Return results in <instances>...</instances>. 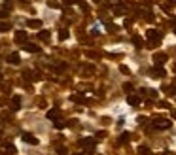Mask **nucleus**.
Segmentation results:
<instances>
[{
    "label": "nucleus",
    "mask_w": 176,
    "mask_h": 155,
    "mask_svg": "<svg viewBox=\"0 0 176 155\" xmlns=\"http://www.w3.org/2000/svg\"><path fill=\"white\" fill-rule=\"evenodd\" d=\"M21 138H23V142L30 144V146H36V144H38V138L32 136V134H29V132H23V134H21Z\"/></svg>",
    "instance_id": "39448f33"
},
{
    "label": "nucleus",
    "mask_w": 176,
    "mask_h": 155,
    "mask_svg": "<svg viewBox=\"0 0 176 155\" xmlns=\"http://www.w3.org/2000/svg\"><path fill=\"white\" fill-rule=\"evenodd\" d=\"M19 108H21V96L15 95V96L11 98V110H13V112H17Z\"/></svg>",
    "instance_id": "9d476101"
},
{
    "label": "nucleus",
    "mask_w": 176,
    "mask_h": 155,
    "mask_svg": "<svg viewBox=\"0 0 176 155\" xmlns=\"http://www.w3.org/2000/svg\"><path fill=\"white\" fill-rule=\"evenodd\" d=\"M152 74H153V78H163V76H165V70L161 68V66H157V68L152 70Z\"/></svg>",
    "instance_id": "dca6fc26"
},
{
    "label": "nucleus",
    "mask_w": 176,
    "mask_h": 155,
    "mask_svg": "<svg viewBox=\"0 0 176 155\" xmlns=\"http://www.w3.org/2000/svg\"><path fill=\"white\" fill-rule=\"evenodd\" d=\"M83 72H87V74H95V68L91 66V65H87V66H83Z\"/></svg>",
    "instance_id": "a878e982"
},
{
    "label": "nucleus",
    "mask_w": 176,
    "mask_h": 155,
    "mask_svg": "<svg viewBox=\"0 0 176 155\" xmlns=\"http://www.w3.org/2000/svg\"><path fill=\"white\" fill-rule=\"evenodd\" d=\"M106 29H108V32H117V27L112 23H106Z\"/></svg>",
    "instance_id": "393cba45"
},
{
    "label": "nucleus",
    "mask_w": 176,
    "mask_h": 155,
    "mask_svg": "<svg viewBox=\"0 0 176 155\" xmlns=\"http://www.w3.org/2000/svg\"><path fill=\"white\" fill-rule=\"evenodd\" d=\"M2 155H15V147H13V146H6V150H4Z\"/></svg>",
    "instance_id": "aec40b11"
},
{
    "label": "nucleus",
    "mask_w": 176,
    "mask_h": 155,
    "mask_svg": "<svg viewBox=\"0 0 176 155\" xmlns=\"http://www.w3.org/2000/svg\"><path fill=\"white\" fill-rule=\"evenodd\" d=\"M27 27L29 29H42V21L40 19H29L27 21Z\"/></svg>",
    "instance_id": "6e6552de"
},
{
    "label": "nucleus",
    "mask_w": 176,
    "mask_h": 155,
    "mask_svg": "<svg viewBox=\"0 0 176 155\" xmlns=\"http://www.w3.org/2000/svg\"><path fill=\"white\" fill-rule=\"evenodd\" d=\"M172 115H174V117H176V112H172Z\"/></svg>",
    "instance_id": "f704fd0d"
},
{
    "label": "nucleus",
    "mask_w": 176,
    "mask_h": 155,
    "mask_svg": "<svg viewBox=\"0 0 176 155\" xmlns=\"http://www.w3.org/2000/svg\"><path fill=\"white\" fill-rule=\"evenodd\" d=\"M114 13H116V15H125V6L123 4L114 6Z\"/></svg>",
    "instance_id": "2eb2a0df"
},
{
    "label": "nucleus",
    "mask_w": 176,
    "mask_h": 155,
    "mask_svg": "<svg viewBox=\"0 0 176 155\" xmlns=\"http://www.w3.org/2000/svg\"><path fill=\"white\" fill-rule=\"evenodd\" d=\"M23 76L27 78V80H34V81H36V80H40V74H38V72H30V70H25V72H23Z\"/></svg>",
    "instance_id": "1a4fd4ad"
},
{
    "label": "nucleus",
    "mask_w": 176,
    "mask_h": 155,
    "mask_svg": "<svg viewBox=\"0 0 176 155\" xmlns=\"http://www.w3.org/2000/svg\"><path fill=\"white\" fill-rule=\"evenodd\" d=\"M174 87H176V80H174Z\"/></svg>",
    "instance_id": "4c0bfd02"
},
{
    "label": "nucleus",
    "mask_w": 176,
    "mask_h": 155,
    "mask_svg": "<svg viewBox=\"0 0 176 155\" xmlns=\"http://www.w3.org/2000/svg\"><path fill=\"white\" fill-rule=\"evenodd\" d=\"M123 89H125V91H127V93H129V95L133 93V85H131V83H125V85H123Z\"/></svg>",
    "instance_id": "cd10ccee"
},
{
    "label": "nucleus",
    "mask_w": 176,
    "mask_h": 155,
    "mask_svg": "<svg viewBox=\"0 0 176 155\" xmlns=\"http://www.w3.org/2000/svg\"><path fill=\"white\" fill-rule=\"evenodd\" d=\"M119 70H121V72H123V74H129V72H131V70H129L127 66H119Z\"/></svg>",
    "instance_id": "c756f323"
},
{
    "label": "nucleus",
    "mask_w": 176,
    "mask_h": 155,
    "mask_svg": "<svg viewBox=\"0 0 176 155\" xmlns=\"http://www.w3.org/2000/svg\"><path fill=\"white\" fill-rule=\"evenodd\" d=\"M25 40H27V30H17L15 32V42L21 44V42H25Z\"/></svg>",
    "instance_id": "f8f14e48"
},
{
    "label": "nucleus",
    "mask_w": 176,
    "mask_h": 155,
    "mask_svg": "<svg viewBox=\"0 0 176 155\" xmlns=\"http://www.w3.org/2000/svg\"><path fill=\"white\" fill-rule=\"evenodd\" d=\"M104 136H106V132H104V131L102 132H97V138H104Z\"/></svg>",
    "instance_id": "7c9ffc66"
},
{
    "label": "nucleus",
    "mask_w": 176,
    "mask_h": 155,
    "mask_svg": "<svg viewBox=\"0 0 176 155\" xmlns=\"http://www.w3.org/2000/svg\"><path fill=\"white\" fill-rule=\"evenodd\" d=\"M0 81H2V74H0Z\"/></svg>",
    "instance_id": "c9c22d12"
},
{
    "label": "nucleus",
    "mask_w": 176,
    "mask_h": 155,
    "mask_svg": "<svg viewBox=\"0 0 176 155\" xmlns=\"http://www.w3.org/2000/svg\"><path fill=\"white\" fill-rule=\"evenodd\" d=\"M133 42H135V46H136V47H144V46H146V44H144V40L140 38V36H136V34L133 36Z\"/></svg>",
    "instance_id": "a211bd4d"
},
{
    "label": "nucleus",
    "mask_w": 176,
    "mask_h": 155,
    "mask_svg": "<svg viewBox=\"0 0 176 155\" xmlns=\"http://www.w3.org/2000/svg\"><path fill=\"white\" fill-rule=\"evenodd\" d=\"M66 38H68V30L62 29V30L59 32V40H66Z\"/></svg>",
    "instance_id": "5701e85b"
},
{
    "label": "nucleus",
    "mask_w": 176,
    "mask_h": 155,
    "mask_svg": "<svg viewBox=\"0 0 176 155\" xmlns=\"http://www.w3.org/2000/svg\"><path fill=\"white\" fill-rule=\"evenodd\" d=\"M146 38L150 40L148 47H155V46L159 44V40H161V32H159V30H153V29H150V30H146Z\"/></svg>",
    "instance_id": "f257e3e1"
},
{
    "label": "nucleus",
    "mask_w": 176,
    "mask_h": 155,
    "mask_svg": "<svg viewBox=\"0 0 176 155\" xmlns=\"http://www.w3.org/2000/svg\"><path fill=\"white\" fill-rule=\"evenodd\" d=\"M174 34H176V30H174Z\"/></svg>",
    "instance_id": "58836bf2"
},
{
    "label": "nucleus",
    "mask_w": 176,
    "mask_h": 155,
    "mask_svg": "<svg viewBox=\"0 0 176 155\" xmlns=\"http://www.w3.org/2000/svg\"><path fill=\"white\" fill-rule=\"evenodd\" d=\"M131 136H133V134H129V132H123V134H121V138H119V142H121V144L129 142V140H131Z\"/></svg>",
    "instance_id": "4be33fe9"
},
{
    "label": "nucleus",
    "mask_w": 176,
    "mask_h": 155,
    "mask_svg": "<svg viewBox=\"0 0 176 155\" xmlns=\"http://www.w3.org/2000/svg\"><path fill=\"white\" fill-rule=\"evenodd\" d=\"M53 123H55V127H57V129H65V125H66L65 121H59V119H57V121H53Z\"/></svg>",
    "instance_id": "bb28decb"
},
{
    "label": "nucleus",
    "mask_w": 176,
    "mask_h": 155,
    "mask_svg": "<svg viewBox=\"0 0 176 155\" xmlns=\"http://www.w3.org/2000/svg\"><path fill=\"white\" fill-rule=\"evenodd\" d=\"M74 155H87V153H74Z\"/></svg>",
    "instance_id": "72a5a7b5"
},
{
    "label": "nucleus",
    "mask_w": 176,
    "mask_h": 155,
    "mask_svg": "<svg viewBox=\"0 0 176 155\" xmlns=\"http://www.w3.org/2000/svg\"><path fill=\"white\" fill-rule=\"evenodd\" d=\"M38 38H40L42 42H47L49 38H51V32H49V30H40V32H38Z\"/></svg>",
    "instance_id": "ddd939ff"
},
{
    "label": "nucleus",
    "mask_w": 176,
    "mask_h": 155,
    "mask_svg": "<svg viewBox=\"0 0 176 155\" xmlns=\"http://www.w3.org/2000/svg\"><path fill=\"white\" fill-rule=\"evenodd\" d=\"M131 25H133V21H131V19H125V27H127V29H129Z\"/></svg>",
    "instance_id": "2f4dec72"
},
{
    "label": "nucleus",
    "mask_w": 176,
    "mask_h": 155,
    "mask_svg": "<svg viewBox=\"0 0 176 155\" xmlns=\"http://www.w3.org/2000/svg\"><path fill=\"white\" fill-rule=\"evenodd\" d=\"M10 29H11V25L8 21H0V32H8Z\"/></svg>",
    "instance_id": "f3484780"
},
{
    "label": "nucleus",
    "mask_w": 176,
    "mask_h": 155,
    "mask_svg": "<svg viewBox=\"0 0 176 155\" xmlns=\"http://www.w3.org/2000/svg\"><path fill=\"white\" fill-rule=\"evenodd\" d=\"M174 72H176V65H174Z\"/></svg>",
    "instance_id": "e433bc0d"
},
{
    "label": "nucleus",
    "mask_w": 176,
    "mask_h": 155,
    "mask_svg": "<svg viewBox=\"0 0 176 155\" xmlns=\"http://www.w3.org/2000/svg\"><path fill=\"white\" fill-rule=\"evenodd\" d=\"M138 155H152V151H150V147L142 146V147H138Z\"/></svg>",
    "instance_id": "412c9836"
},
{
    "label": "nucleus",
    "mask_w": 176,
    "mask_h": 155,
    "mask_svg": "<svg viewBox=\"0 0 176 155\" xmlns=\"http://www.w3.org/2000/svg\"><path fill=\"white\" fill-rule=\"evenodd\" d=\"M23 47H25L29 53H38V51H40V47H38V46H34V44H25Z\"/></svg>",
    "instance_id": "4468645a"
},
{
    "label": "nucleus",
    "mask_w": 176,
    "mask_h": 155,
    "mask_svg": "<svg viewBox=\"0 0 176 155\" xmlns=\"http://www.w3.org/2000/svg\"><path fill=\"white\" fill-rule=\"evenodd\" d=\"M80 146L85 147L87 151H93V147H95V138H82V140H80Z\"/></svg>",
    "instance_id": "f03ea898"
},
{
    "label": "nucleus",
    "mask_w": 176,
    "mask_h": 155,
    "mask_svg": "<svg viewBox=\"0 0 176 155\" xmlns=\"http://www.w3.org/2000/svg\"><path fill=\"white\" fill-rule=\"evenodd\" d=\"M59 115H61V110L59 108H51V110L47 112V119H51V121H57Z\"/></svg>",
    "instance_id": "0eeeda50"
},
{
    "label": "nucleus",
    "mask_w": 176,
    "mask_h": 155,
    "mask_svg": "<svg viewBox=\"0 0 176 155\" xmlns=\"http://www.w3.org/2000/svg\"><path fill=\"white\" fill-rule=\"evenodd\" d=\"M85 57H89V59H98V53H95V51H85Z\"/></svg>",
    "instance_id": "b1692460"
},
{
    "label": "nucleus",
    "mask_w": 176,
    "mask_h": 155,
    "mask_svg": "<svg viewBox=\"0 0 176 155\" xmlns=\"http://www.w3.org/2000/svg\"><path fill=\"white\" fill-rule=\"evenodd\" d=\"M144 95L150 98H157V91L155 89H144Z\"/></svg>",
    "instance_id": "6ab92c4d"
},
{
    "label": "nucleus",
    "mask_w": 176,
    "mask_h": 155,
    "mask_svg": "<svg viewBox=\"0 0 176 155\" xmlns=\"http://www.w3.org/2000/svg\"><path fill=\"white\" fill-rule=\"evenodd\" d=\"M127 102H129V106H140L142 98L136 96V95H129V96H127Z\"/></svg>",
    "instance_id": "423d86ee"
},
{
    "label": "nucleus",
    "mask_w": 176,
    "mask_h": 155,
    "mask_svg": "<svg viewBox=\"0 0 176 155\" xmlns=\"http://www.w3.org/2000/svg\"><path fill=\"white\" fill-rule=\"evenodd\" d=\"M167 53H155L153 55V61H155V66H163L165 62H167Z\"/></svg>",
    "instance_id": "7ed1b4c3"
},
{
    "label": "nucleus",
    "mask_w": 176,
    "mask_h": 155,
    "mask_svg": "<svg viewBox=\"0 0 176 155\" xmlns=\"http://www.w3.org/2000/svg\"><path fill=\"white\" fill-rule=\"evenodd\" d=\"M171 125L172 123L168 121V119H155V121H153V127H155V129H168Z\"/></svg>",
    "instance_id": "20e7f679"
},
{
    "label": "nucleus",
    "mask_w": 176,
    "mask_h": 155,
    "mask_svg": "<svg viewBox=\"0 0 176 155\" xmlns=\"http://www.w3.org/2000/svg\"><path fill=\"white\" fill-rule=\"evenodd\" d=\"M8 62H10V65H19V62H21L19 53H11L10 57H8Z\"/></svg>",
    "instance_id": "9b49d317"
},
{
    "label": "nucleus",
    "mask_w": 176,
    "mask_h": 155,
    "mask_svg": "<svg viewBox=\"0 0 176 155\" xmlns=\"http://www.w3.org/2000/svg\"><path fill=\"white\" fill-rule=\"evenodd\" d=\"M76 0H65V4H74Z\"/></svg>",
    "instance_id": "473e14b6"
},
{
    "label": "nucleus",
    "mask_w": 176,
    "mask_h": 155,
    "mask_svg": "<svg viewBox=\"0 0 176 155\" xmlns=\"http://www.w3.org/2000/svg\"><path fill=\"white\" fill-rule=\"evenodd\" d=\"M47 6H49V8H57V2H55V0H47Z\"/></svg>",
    "instance_id": "c85d7f7f"
}]
</instances>
